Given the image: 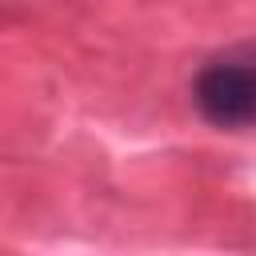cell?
Returning a JSON list of instances; mask_svg holds the SVG:
<instances>
[{"mask_svg": "<svg viewBox=\"0 0 256 256\" xmlns=\"http://www.w3.org/2000/svg\"><path fill=\"white\" fill-rule=\"evenodd\" d=\"M192 104L216 128H252L256 124V56L252 52L212 56L192 80Z\"/></svg>", "mask_w": 256, "mask_h": 256, "instance_id": "1", "label": "cell"}]
</instances>
